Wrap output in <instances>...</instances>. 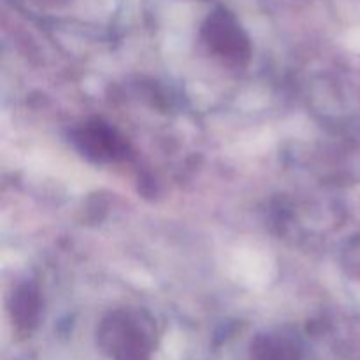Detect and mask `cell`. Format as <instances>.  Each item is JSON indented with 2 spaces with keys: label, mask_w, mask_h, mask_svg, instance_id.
Here are the masks:
<instances>
[{
  "label": "cell",
  "mask_w": 360,
  "mask_h": 360,
  "mask_svg": "<svg viewBox=\"0 0 360 360\" xmlns=\"http://www.w3.org/2000/svg\"><path fill=\"white\" fill-rule=\"evenodd\" d=\"M155 329L146 313L120 309L111 313L98 329V341L115 360H150Z\"/></svg>",
  "instance_id": "6da1fadb"
},
{
  "label": "cell",
  "mask_w": 360,
  "mask_h": 360,
  "mask_svg": "<svg viewBox=\"0 0 360 360\" xmlns=\"http://www.w3.org/2000/svg\"><path fill=\"white\" fill-rule=\"evenodd\" d=\"M77 141L84 153L94 157L95 160H116L125 153V143L116 137L115 130L101 122L86 123L77 134Z\"/></svg>",
  "instance_id": "7a4b0ae2"
}]
</instances>
